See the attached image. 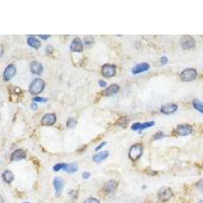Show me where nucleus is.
I'll list each match as a JSON object with an SVG mask.
<instances>
[{
  "instance_id": "f257e3e1",
  "label": "nucleus",
  "mask_w": 203,
  "mask_h": 203,
  "mask_svg": "<svg viewBox=\"0 0 203 203\" xmlns=\"http://www.w3.org/2000/svg\"><path fill=\"white\" fill-rule=\"evenodd\" d=\"M45 89V81L41 78H36L31 82L30 87H28V92L31 95H39Z\"/></svg>"
},
{
  "instance_id": "cd10ccee",
  "label": "nucleus",
  "mask_w": 203,
  "mask_h": 203,
  "mask_svg": "<svg viewBox=\"0 0 203 203\" xmlns=\"http://www.w3.org/2000/svg\"><path fill=\"white\" fill-rule=\"evenodd\" d=\"M83 203H101L99 199H97L95 197H88L87 199H85V201Z\"/></svg>"
},
{
  "instance_id": "2f4dec72",
  "label": "nucleus",
  "mask_w": 203,
  "mask_h": 203,
  "mask_svg": "<svg viewBox=\"0 0 203 203\" xmlns=\"http://www.w3.org/2000/svg\"><path fill=\"white\" fill-rule=\"evenodd\" d=\"M196 187L198 189H200L202 192H203V179H201V180H199L197 183H196Z\"/></svg>"
},
{
  "instance_id": "f03ea898",
  "label": "nucleus",
  "mask_w": 203,
  "mask_h": 203,
  "mask_svg": "<svg viewBox=\"0 0 203 203\" xmlns=\"http://www.w3.org/2000/svg\"><path fill=\"white\" fill-rule=\"evenodd\" d=\"M143 153V145L141 143H135L133 144L129 149L128 156L131 161H137L138 158H140V156Z\"/></svg>"
},
{
  "instance_id": "4468645a",
  "label": "nucleus",
  "mask_w": 203,
  "mask_h": 203,
  "mask_svg": "<svg viewBox=\"0 0 203 203\" xmlns=\"http://www.w3.org/2000/svg\"><path fill=\"white\" fill-rule=\"evenodd\" d=\"M53 185L56 191V196H59L64 188V180L61 177H56L53 181Z\"/></svg>"
},
{
  "instance_id": "37998d69",
  "label": "nucleus",
  "mask_w": 203,
  "mask_h": 203,
  "mask_svg": "<svg viewBox=\"0 0 203 203\" xmlns=\"http://www.w3.org/2000/svg\"><path fill=\"white\" fill-rule=\"evenodd\" d=\"M198 203H203V200H199V202Z\"/></svg>"
},
{
  "instance_id": "79ce46f5",
  "label": "nucleus",
  "mask_w": 203,
  "mask_h": 203,
  "mask_svg": "<svg viewBox=\"0 0 203 203\" xmlns=\"http://www.w3.org/2000/svg\"><path fill=\"white\" fill-rule=\"evenodd\" d=\"M0 203H4V200H3V198H2L1 195H0Z\"/></svg>"
},
{
  "instance_id": "58836bf2",
  "label": "nucleus",
  "mask_w": 203,
  "mask_h": 203,
  "mask_svg": "<svg viewBox=\"0 0 203 203\" xmlns=\"http://www.w3.org/2000/svg\"><path fill=\"white\" fill-rule=\"evenodd\" d=\"M89 177H91V174H89L88 172H84V173L82 174V178H83V179H88Z\"/></svg>"
},
{
  "instance_id": "412c9836",
  "label": "nucleus",
  "mask_w": 203,
  "mask_h": 203,
  "mask_svg": "<svg viewBox=\"0 0 203 203\" xmlns=\"http://www.w3.org/2000/svg\"><path fill=\"white\" fill-rule=\"evenodd\" d=\"M64 171L67 174H74L78 171V166L75 164H66V166H65V168H64Z\"/></svg>"
},
{
  "instance_id": "0eeeda50",
  "label": "nucleus",
  "mask_w": 203,
  "mask_h": 203,
  "mask_svg": "<svg viewBox=\"0 0 203 203\" xmlns=\"http://www.w3.org/2000/svg\"><path fill=\"white\" fill-rule=\"evenodd\" d=\"M116 66L114 64H105L102 67V74L105 77L111 78V77L115 76L116 74Z\"/></svg>"
},
{
  "instance_id": "393cba45",
  "label": "nucleus",
  "mask_w": 203,
  "mask_h": 203,
  "mask_svg": "<svg viewBox=\"0 0 203 203\" xmlns=\"http://www.w3.org/2000/svg\"><path fill=\"white\" fill-rule=\"evenodd\" d=\"M76 124H77V121H76V119L75 118H69V119L67 120V122H66V126H67V128H70V129H72V128H74L75 126H76Z\"/></svg>"
},
{
  "instance_id": "f8f14e48",
  "label": "nucleus",
  "mask_w": 203,
  "mask_h": 203,
  "mask_svg": "<svg viewBox=\"0 0 203 203\" xmlns=\"http://www.w3.org/2000/svg\"><path fill=\"white\" fill-rule=\"evenodd\" d=\"M149 68H150V65L148 63H140V64L135 65V66L131 69V73L134 75H136V74H139V73L149 70Z\"/></svg>"
},
{
  "instance_id": "7ed1b4c3",
  "label": "nucleus",
  "mask_w": 203,
  "mask_h": 203,
  "mask_svg": "<svg viewBox=\"0 0 203 203\" xmlns=\"http://www.w3.org/2000/svg\"><path fill=\"white\" fill-rule=\"evenodd\" d=\"M196 77H197V70L194 68H186L181 72V74H180L181 80L185 81V82L192 81L196 78Z\"/></svg>"
},
{
  "instance_id": "b1692460",
  "label": "nucleus",
  "mask_w": 203,
  "mask_h": 203,
  "mask_svg": "<svg viewBox=\"0 0 203 203\" xmlns=\"http://www.w3.org/2000/svg\"><path fill=\"white\" fill-rule=\"evenodd\" d=\"M153 125H154V122H153V121H149V122H145V123H142L141 126H140L139 131H138V132H140V133H141L144 129H147V128L152 127Z\"/></svg>"
},
{
  "instance_id": "c85d7f7f",
  "label": "nucleus",
  "mask_w": 203,
  "mask_h": 203,
  "mask_svg": "<svg viewBox=\"0 0 203 203\" xmlns=\"http://www.w3.org/2000/svg\"><path fill=\"white\" fill-rule=\"evenodd\" d=\"M165 137V133H162V132H157V133H156L153 135V139L154 140H158V139H161V138H164Z\"/></svg>"
},
{
  "instance_id": "9d476101",
  "label": "nucleus",
  "mask_w": 203,
  "mask_h": 203,
  "mask_svg": "<svg viewBox=\"0 0 203 203\" xmlns=\"http://www.w3.org/2000/svg\"><path fill=\"white\" fill-rule=\"evenodd\" d=\"M30 69H31V72L35 75H41L44 71L43 64L39 62V61H32L30 65Z\"/></svg>"
},
{
  "instance_id": "dca6fc26",
  "label": "nucleus",
  "mask_w": 203,
  "mask_h": 203,
  "mask_svg": "<svg viewBox=\"0 0 203 203\" xmlns=\"http://www.w3.org/2000/svg\"><path fill=\"white\" fill-rule=\"evenodd\" d=\"M118 187V182L115 181V180H110L108 181L107 183L105 184L104 186V191L107 194H110V193H113L114 191L117 189Z\"/></svg>"
},
{
  "instance_id": "4c0bfd02",
  "label": "nucleus",
  "mask_w": 203,
  "mask_h": 203,
  "mask_svg": "<svg viewBox=\"0 0 203 203\" xmlns=\"http://www.w3.org/2000/svg\"><path fill=\"white\" fill-rule=\"evenodd\" d=\"M99 84L101 85L102 87H107V83H106L105 80H99Z\"/></svg>"
},
{
  "instance_id": "9b49d317",
  "label": "nucleus",
  "mask_w": 203,
  "mask_h": 203,
  "mask_svg": "<svg viewBox=\"0 0 203 203\" xmlns=\"http://www.w3.org/2000/svg\"><path fill=\"white\" fill-rule=\"evenodd\" d=\"M70 50L72 52H76V53H81L83 51V43L79 38H75L74 40L71 42L70 45Z\"/></svg>"
},
{
  "instance_id": "c9c22d12",
  "label": "nucleus",
  "mask_w": 203,
  "mask_h": 203,
  "mask_svg": "<svg viewBox=\"0 0 203 203\" xmlns=\"http://www.w3.org/2000/svg\"><path fill=\"white\" fill-rule=\"evenodd\" d=\"M166 63H168V57H166V56H162L161 58V64L164 65V64H166Z\"/></svg>"
},
{
  "instance_id": "e433bc0d",
  "label": "nucleus",
  "mask_w": 203,
  "mask_h": 203,
  "mask_svg": "<svg viewBox=\"0 0 203 203\" xmlns=\"http://www.w3.org/2000/svg\"><path fill=\"white\" fill-rule=\"evenodd\" d=\"M31 108H32V110H34V111H36V110L38 109V105H37L36 102H32V105H31Z\"/></svg>"
},
{
  "instance_id": "aec40b11",
  "label": "nucleus",
  "mask_w": 203,
  "mask_h": 203,
  "mask_svg": "<svg viewBox=\"0 0 203 203\" xmlns=\"http://www.w3.org/2000/svg\"><path fill=\"white\" fill-rule=\"evenodd\" d=\"M27 44H28V46L34 49H39L41 47V42L37 38H35V37H28Z\"/></svg>"
},
{
  "instance_id": "423d86ee",
  "label": "nucleus",
  "mask_w": 203,
  "mask_h": 203,
  "mask_svg": "<svg viewBox=\"0 0 203 203\" xmlns=\"http://www.w3.org/2000/svg\"><path fill=\"white\" fill-rule=\"evenodd\" d=\"M180 45L184 50H190L195 47V40L190 36H184L180 40Z\"/></svg>"
},
{
  "instance_id": "473e14b6",
  "label": "nucleus",
  "mask_w": 203,
  "mask_h": 203,
  "mask_svg": "<svg viewBox=\"0 0 203 203\" xmlns=\"http://www.w3.org/2000/svg\"><path fill=\"white\" fill-rule=\"evenodd\" d=\"M53 50H54V49H53V47L51 46V45H48V46L46 47V53H47V54H51V53L53 52Z\"/></svg>"
},
{
  "instance_id": "a878e982",
  "label": "nucleus",
  "mask_w": 203,
  "mask_h": 203,
  "mask_svg": "<svg viewBox=\"0 0 203 203\" xmlns=\"http://www.w3.org/2000/svg\"><path fill=\"white\" fill-rule=\"evenodd\" d=\"M83 43H84V45H87V46H91V45L93 44V38L92 37H89V36L85 37V38L83 39Z\"/></svg>"
},
{
  "instance_id": "f3484780",
  "label": "nucleus",
  "mask_w": 203,
  "mask_h": 203,
  "mask_svg": "<svg viewBox=\"0 0 203 203\" xmlns=\"http://www.w3.org/2000/svg\"><path fill=\"white\" fill-rule=\"evenodd\" d=\"M120 91V87L118 84L116 83H113L111 85H109V87L105 89V92H104V95L105 96H107V97H112L114 95H116V93H118Z\"/></svg>"
},
{
  "instance_id": "6e6552de",
  "label": "nucleus",
  "mask_w": 203,
  "mask_h": 203,
  "mask_svg": "<svg viewBox=\"0 0 203 203\" xmlns=\"http://www.w3.org/2000/svg\"><path fill=\"white\" fill-rule=\"evenodd\" d=\"M15 74H16V67L13 64H9V65H7L5 69H4L3 78L5 81H9L10 79L13 78Z\"/></svg>"
},
{
  "instance_id": "ea45409f",
  "label": "nucleus",
  "mask_w": 203,
  "mask_h": 203,
  "mask_svg": "<svg viewBox=\"0 0 203 203\" xmlns=\"http://www.w3.org/2000/svg\"><path fill=\"white\" fill-rule=\"evenodd\" d=\"M39 37H41V39H43V40H48L49 38H50V35H41V36H39Z\"/></svg>"
},
{
  "instance_id": "a211bd4d",
  "label": "nucleus",
  "mask_w": 203,
  "mask_h": 203,
  "mask_svg": "<svg viewBox=\"0 0 203 203\" xmlns=\"http://www.w3.org/2000/svg\"><path fill=\"white\" fill-rule=\"evenodd\" d=\"M108 156H109V151L108 150H104V151L96 153L95 156H92V161L97 162V164H99V162L104 161L106 158H108Z\"/></svg>"
},
{
  "instance_id": "bb28decb",
  "label": "nucleus",
  "mask_w": 203,
  "mask_h": 203,
  "mask_svg": "<svg viewBox=\"0 0 203 203\" xmlns=\"http://www.w3.org/2000/svg\"><path fill=\"white\" fill-rule=\"evenodd\" d=\"M65 166H66V164H63V162H61V164H56L53 166V170H54L55 172H59L60 170H64Z\"/></svg>"
},
{
  "instance_id": "c756f323",
  "label": "nucleus",
  "mask_w": 203,
  "mask_h": 203,
  "mask_svg": "<svg viewBox=\"0 0 203 203\" xmlns=\"http://www.w3.org/2000/svg\"><path fill=\"white\" fill-rule=\"evenodd\" d=\"M48 99L46 97H36L34 99V102H39V103H46Z\"/></svg>"
},
{
  "instance_id": "4be33fe9",
  "label": "nucleus",
  "mask_w": 203,
  "mask_h": 203,
  "mask_svg": "<svg viewBox=\"0 0 203 203\" xmlns=\"http://www.w3.org/2000/svg\"><path fill=\"white\" fill-rule=\"evenodd\" d=\"M192 105H193V107L197 110L198 112H200L203 114V103L201 101H199V100H194L192 102Z\"/></svg>"
},
{
  "instance_id": "c03bdc74",
  "label": "nucleus",
  "mask_w": 203,
  "mask_h": 203,
  "mask_svg": "<svg viewBox=\"0 0 203 203\" xmlns=\"http://www.w3.org/2000/svg\"><path fill=\"white\" fill-rule=\"evenodd\" d=\"M23 203H31V202H23Z\"/></svg>"
},
{
  "instance_id": "ddd939ff",
  "label": "nucleus",
  "mask_w": 203,
  "mask_h": 203,
  "mask_svg": "<svg viewBox=\"0 0 203 203\" xmlns=\"http://www.w3.org/2000/svg\"><path fill=\"white\" fill-rule=\"evenodd\" d=\"M178 110V105L170 103V104H166L161 108V112L165 115H171V114L175 113Z\"/></svg>"
},
{
  "instance_id": "f704fd0d",
  "label": "nucleus",
  "mask_w": 203,
  "mask_h": 203,
  "mask_svg": "<svg viewBox=\"0 0 203 203\" xmlns=\"http://www.w3.org/2000/svg\"><path fill=\"white\" fill-rule=\"evenodd\" d=\"M105 145H106V141H103V142H102L101 144H99V145H97V147H96V151H99V150H100V149H102V148H103Z\"/></svg>"
},
{
  "instance_id": "1a4fd4ad",
  "label": "nucleus",
  "mask_w": 203,
  "mask_h": 203,
  "mask_svg": "<svg viewBox=\"0 0 203 203\" xmlns=\"http://www.w3.org/2000/svg\"><path fill=\"white\" fill-rule=\"evenodd\" d=\"M56 123V115L54 113H48L43 116L41 124L43 126H52Z\"/></svg>"
},
{
  "instance_id": "39448f33",
  "label": "nucleus",
  "mask_w": 203,
  "mask_h": 203,
  "mask_svg": "<svg viewBox=\"0 0 203 203\" xmlns=\"http://www.w3.org/2000/svg\"><path fill=\"white\" fill-rule=\"evenodd\" d=\"M174 196L173 191L169 187H164V188L160 189L157 193V197L161 201H168Z\"/></svg>"
},
{
  "instance_id": "a19ab883",
  "label": "nucleus",
  "mask_w": 203,
  "mask_h": 203,
  "mask_svg": "<svg viewBox=\"0 0 203 203\" xmlns=\"http://www.w3.org/2000/svg\"><path fill=\"white\" fill-rule=\"evenodd\" d=\"M3 52H4V48H3L2 45H0V58H1V57H2Z\"/></svg>"
},
{
  "instance_id": "5701e85b",
  "label": "nucleus",
  "mask_w": 203,
  "mask_h": 203,
  "mask_svg": "<svg viewBox=\"0 0 203 203\" xmlns=\"http://www.w3.org/2000/svg\"><path fill=\"white\" fill-rule=\"evenodd\" d=\"M129 123V119L127 117H121L119 120L116 122L117 125H119L120 127H126Z\"/></svg>"
},
{
  "instance_id": "7c9ffc66",
  "label": "nucleus",
  "mask_w": 203,
  "mask_h": 203,
  "mask_svg": "<svg viewBox=\"0 0 203 203\" xmlns=\"http://www.w3.org/2000/svg\"><path fill=\"white\" fill-rule=\"evenodd\" d=\"M140 126H141V123H134V124L131 126V129L133 130V131H139Z\"/></svg>"
},
{
  "instance_id": "6ab92c4d",
  "label": "nucleus",
  "mask_w": 203,
  "mask_h": 203,
  "mask_svg": "<svg viewBox=\"0 0 203 203\" xmlns=\"http://www.w3.org/2000/svg\"><path fill=\"white\" fill-rule=\"evenodd\" d=\"M2 178H3L4 182L7 183V184H10V183L14 180V174L12 173L11 171L6 170V171H4V172H3Z\"/></svg>"
},
{
  "instance_id": "2eb2a0df",
  "label": "nucleus",
  "mask_w": 203,
  "mask_h": 203,
  "mask_svg": "<svg viewBox=\"0 0 203 203\" xmlns=\"http://www.w3.org/2000/svg\"><path fill=\"white\" fill-rule=\"evenodd\" d=\"M27 157V152L26 150L23 149H16L13 152L11 153L10 156V160L12 161H22L24 160Z\"/></svg>"
},
{
  "instance_id": "20e7f679",
  "label": "nucleus",
  "mask_w": 203,
  "mask_h": 203,
  "mask_svg": "<svg viewBox=\"0 0 203 203\" xmlns=\"http://www.w3.org/2000/svg\"><path fill=\"white\" fill-rule=\"evenodd\" d=\"M175 132L180 136H187V135L192 134L193 127L189 124H180L177 126L176 129H175Z\"/></svg>"
},
{
  "instance_id": "72a5a7b5",
  "label": "nucleus",
  "mask_w": 203,
  "mask_h": 203,
  "mask_svg": "<svg viewBox=\"0 0 203 203\" xmlns=\"http://www.w3.org/2000/svg\"><path fill=\"white\" fill-rule=\"evenodd\" d=\"M70 195H72V199H76L77 198V192L76 191H74V190H70L68 192Z\"/></svg>"
}]
</instances>
